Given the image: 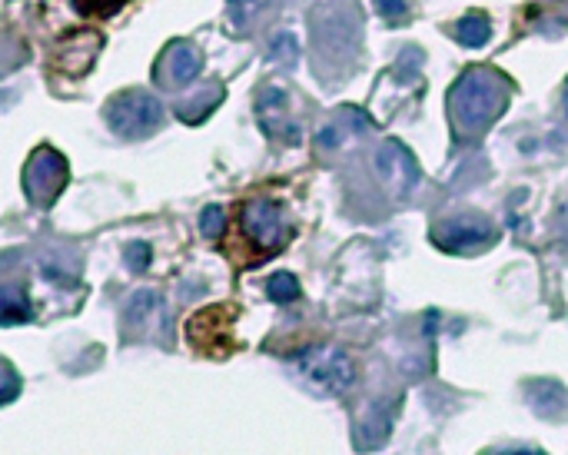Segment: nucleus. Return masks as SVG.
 <instances>
[{
    "label": "nucleus",
    "mask_w": 568,
    "mask_h": 455,
    "mask_svg": "<svg viewBox=\"0 0 568 455\" xmlns=\"http://www.w3.org/2000/svg\"><path fill=\"white\" fill-rule=\"evenodd\" d=\"M34 316V309L27 303V293L20 286H4V299H0V319L4 326H20Z\"/></svg>",
    "instance_id": "obj_13"
},
{
    "label": "nucleus",
    "mask_w": 568,
    "mask_h": 455,
    "mask_svg": "<svg viewBox=\"0 0 568 455\" xmlns=\"http://www.w3.org/2000/svg\"><path fill=\"white\" fill-rule=\"evenodd\" d=\"M203 70V57L200 50L187 40H173V44L163 50V60L157 64V80H163L170 90L190 87Z\"/></svg>",
    "instance_id": "obj_8"
},
{
    "label": "nucleus",
    "mask_w": 568,
    "mask_h": 455,
    "mask_svg": "<svg viewBox=\"0 0 568 455\" xmlns=\"http://www.w3.org/2000/svg\"><path fill=\"white\" fill-rule=\"evenodd\" d=\"M256 113H260V127L266 137L283 140V143H299V127L289 113V93L280 84H266L256 97Z\"/></svg>",
    "instance_id": "obj_7"
},
{
    "label": "nucleus",
    "mask_w": 568,
    "mask_h": 455,
    "mask_svg": "<svg viewBox=\"0 0 568 455\" xmlns=\"http://www.w3.org/2000/svg\"><path fill=\"white\" fill-rule=\"evenodd\" d=\"M565 110H568V90H565Z\"/></svg>",
    "instance_id": "obj_21"
},
{
    "label": "nucleus",
    "mask_w": 568,
    "mask_h": 455,
    "mask_svg": "<svg viewBox=\"0 0 568 455\" xmlns=\"http://www.w3.org/2000/svg\"><path fill=\"white\" fill-rule=\"evenodd\" d=\"M223 226H226V220H223L220 206H206L203 216H200V233L206 236V240H216V236L223 233Z\"/></svg>",
    "instance_id": "obj_16"
},
{
    "label": "nucleus",
    "mask_w": 568,
    "mask_h": 455,
    "mask_svg": "<svg viewBox=\"0 0 568 455\" xmlns=\"http://www.w3.org/2000/svg\"><path fill=\"white\" fill-rule=\"evenodd\" d=\"M220 100H223V90H213V93H206L200 103H193V107H187V103H183V107H180V117H183V120H203L206 113H213V107H216Z\"/></svg>",
    "instance_id": "obj_15"
},
{
    "label": "nucleus",
    "mask_w": 568,
    "mask_h": 455,
    "mask_svg": "<svg viewBox=\"0 0 568 455\" xmlns=\"http://www.w3.org/2000/svg\"><path fill=\"white\" fill-rule=\"evenodd\" d=\"M509 103V80L492 67H469L449 90V123L462 143L479 140Z\"/></svg>",
    "instance_id": "obj_1"
},
{
    "label": "nucleus",
    "mask_w": 568,
    "mask_h": 455,
    "mask_svg": "<svg viewBox=\"0 0 568 455\" xmlns=\"http://www.w3.org/2000/svg\"><path fill=\"white\" fill-rule=\"evenodd\" d=\"M376 163H379L382 177H389L392 186H396L399 193H409L412 186L419 183V163H416V157H412V153L402 147V143H396V140H389L386 147L379 150Z\"/></svg>",
    "instance_id": "obj_9"
},
{
    "label": "nucleus",
    "mask_w": 568,
    "mask_h": 455,
    "mask_svg": "<svg viewBox=\"0 0 568 455\" xmlns=\"http://www.w3.org/2000/svg\"><path fill=\"white\" fill-rule=\"evenodd\" d=\"M107 123L113 133L127 140H140V137H150V133L160 130L163 123V107L160 100L153 97L147 90H123L117 93L110 103H107Z\"/></svg>",
    "instance_id": "obj_3"
},
{
    "label": "nucleus",
    "mask_w": 568,
    "mask_h": 455,
    "mask_svg": "<svg viewBox=\"0 0 568 455\" xmlns=\"http://www.w3.org/2000/svg\"><path fill=\"white\" fill-rule=\"evenodd\" d=\"M529 402H532V409L539 412L542 419H559L565 416V409L568 406V392L559 386V382H552V379H539V382H532L529 389Z\"/></svg>",
    "instance_id": "obj_11"
},
{
    "label": "nucleus",
    "mask_w": 568,
    "mask_h": 455,
    "mask_svg": "<svg viewBox=\"0 0 568 455\" xmlns=\"http://www.w3.org/2000/svg\"><path fill=\"white\" fill-rule=\"evenodd\" d=\"M4 372H7V379H4V396H0V402H14V396H17V389H20V379H17V372H14V366H4Z\"/></svg>",
    "instance_id": "obj_19"
},
{
    "label": "nucleus",
    "mask_w": 568,
    "mask_h": 455,
    "mask_svg": "<svg viewBox=\"0 0 568 455\" xmlns=\"http://www.w3.org/2000/svg\"><path fill=\"white\" fill-rule=\"evenodd\" d=\"M376 7H379L386 17H399L402 10H406V0H376Z\"/></svg>",
    "instance_id": "obj_20"
},
{
    "label": "nucleus",
    "mask_w": 568,
    "mask_h": 455,
    "mask_svg": "<svg viewBox=\"0 0 568 455\" xmlns=\"http://www.w3.org/2000/svg\"><path fill=\"white\" fill-rule=\"evenodd\" d=\"M127 263L133 266V270H147L150 266V246L147 243H133L130 250H127Z\"/></svg>",
    "instance_id": "obj_18"
},
{
    "label": "nucleus",
    "mask_w": 568,
    "mask_h": 455,
    "mask_svg": "<svg viewBox=\"0 0 568 455\" xmlns=\"http://www.w3.org/2000/svg\"><path fill=\"white\" fill-rule=\"evenodd\" d=\"M240 233H243V243L250 246V250H256V256H276L286 246L289 236H293V226H289L280 203L266 200V196H256V200H246L243 206Z\"/></svg>",
    "instance_id": "obj_2"
},
{
    "label": "nucleus",
    "mask_w": 568,
    "mask_h": 455,
    "mask_svg": "<svg viewBox=\"0 0 568 455\" xmlns=\"http://www.w3.org/2000/svg\"><path fill=\"white\" fill-rule=\"evenodd\" d=\"M293 366L299 369L309 386L319 389V392H346L353 389L356 382V366L343 349H303Z\"/></svg>",
    "instance_id": "obj_4"
},
{
    "label": "nucleus",
    "mask_w": 568,
    "mask_h": 455,
    "mask_svg": "<svg viewBox=\"0 0 568 455\" xmlns=\"http://www.w3.org/2000/svg\"><path fill=\"white\" fill-rule=\"evenodd\" d=\"M432 243L446 253H475L495 243V226L482 216H456V220L436 223Z\"/></svg>",
    "instance_id": "obj_6"
},
{
    "label": "nucleus",
    "mask_w": 568,
    "mask_h": 455,
    "mask_svg": "<svg viewBox=\"0 0 568 455\" xmlns=\"http://www.w3.org/2000/svg\"><path fill=\"white\" fill-rule=\"evenodd\" d=\"M266 293H270L273 303H293L299 296V283L293 273H273L266 279Z\"/></svg>",
    "instance_id": "obj_14"
},
{
    "label": "nucleus",
    "mask_w": 568,
    "mask_h": 455,
    "mask_svg": "<svg viewBox=\"0 0 568 455\" xmlns=\"http://www.w3.org/2000/svg\"><path fill=\"white\" fill-rule=\"evenodd\" d=\"M452 37L459 40L462 47H485L492 40V24H489V17H482V14H469V17H462L456 20V27H452Z\"/></svg>",
    "instance_id": "obj_12"
},
{
    "label": "nucleus",
    "mask_w": 568,
    "mask_h": 455,
    "mask_svg": "<svg viewBox=\"0 0 568 455\" xmlns=\"http://www.w3.org/2000/svg\"><path fill=\"white\" fill-rule=\"evenodd\" d=\"M230 7H233V20H236V24L246 27L256 10L266 7V0H230Z\"/></svg>",
    "instance_id": "obj_17"
},
{
    "label": "nucleus",
    "mask_w": 568,
    "mask_h": 455,
    "mask_svg": "<svg viewBox=\"0 0 568 455\" xmlns=\"http://www.w3.org/2000/svg\"><path fill=\"white\" fill-rule=\"evenodd\" d=\"M163 323V303H160V296L157 293H150V289H143V293H137V296H130V303H127V309H123V333H127V339L130 336H143L147 333V329H153V326H160Z\"/></svg>",
    "instance_id": "obj_10"
},
{
    "label": "nucleus",
    "mask_w": 568,
    "mask_h": 455,
    "mask_svg": "<svg viewBox=\"0 0 568 455\" xmlns=\"http://www.w3.org/2000/svg\"><path fill=\"white\" fill-rule=\"evenodd\" d=\"M67 186V160L57 150L40 147L34 157L27 160L24 170V190L34 206H50Z\"/></svg>",
    "instance_id": "obj_5"
}]
</instances>
